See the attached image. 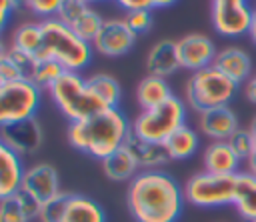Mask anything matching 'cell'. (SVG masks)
<instances>
[{"label":"cell","mask_w":256,"mask_h":222,"mask_svg":"<svg viewBox=\"0 0 256 222\" xmlns=\"http://www.w3.org/2000/svg\"><path fill=\"white\" fill-rule=\"evenodd\" d=\"M238 86L240 84L224 76L220 70L208 66L190 74V78L184 84V100L188 108L200 114L210 108L230 106L232 98L238 92Z\"/></svg>","instance_id":"5"},{"label":"cell","mask_w":256,"mask_h":222,"mask_svg":"<svg viewBox=\"0 0 256 222\" xmlns=\"http://www.w3.org/2000/svg\"><path fill=\"white\" fill-rule=\"evenodd\" d=\"M0 80L2 84H10V82H18V80H24L22 72L18 70V66L10 60V56H2L0 58Z\"/></svg>","instance_id":"36"},{"label":"cell","mask_w":256,"mask_h":222,"mask_svg":"<svg viewBox=\"0 0 256 222\" xmlns=\"http://www.w3.org/2000/svg\"><path fill=\"white\" fill-rule=\"evenodd\" d=\"M10 46H14V48L34 56L36 60H40V54H42V24H40V20L22 22L14 30Z\"/></svg>","instance_id":"25"},{"label":"cell","mask_w":256,"mask_h":222,"mask_svg":"<svg viewBox=\"0 0 256 222\" xmlns=\"http://www.w3.org/2000/svg\"><path fill=\"white\" fill-rule=\"evenodd\" d=\"M100 164H102V172L106 174V178L114 182H130L140 172L138 162L134 160L132 152L126 146H122L120 150L104 158Z\"/></svg>","instance_id":"23"},{"label":"cell","mask_w":256,"mask_h":222,"mask_svg":"<svg viewBox=\"0 0 256 222\" xmlns=\"http://www.w3.org/2000/svg\"><path fill=\"white\" fill-rule=\"evenodd\" d=\"M228 144H230L232 150L240 156L242 162H246V160L254 154V140H252V134H250L248 128H242V126H240V128L232 134V138L228 140Z\"/></svg>","instance_id":"30"},{"label":"cell","mask_w":256,"mask_h":222,"mask_svg":"<svg viewBox=\"0 0 256 222\" xmlns=\"http://www.w3.org/2000/svg\"><path fill=\"white\" fill-rule=\"evenodd\" d=\"M134 42L136 34L124 18H104L98 36L92 40V48L106 58H118L128 54L134 48Z\"/></svg>","instance_id":"10"},{"label":"cell","mask_w":256,"mask_h":222,"mask_svg":"<svg viewBox=\"0 0 256 222\" xmlns=\"http://www.w3.org/2000/svg\"><path fill=\"white\" fill-rule=\"evenodd\" d=\"M0 138L10 150H14L20 158H24V156L36 154L42 148L44 130H42V124L38 122V118L34 116V118L0 128Z\"/></svg>","instance_id":"12"},{"label":"cell","mask_w":256,"mask_h":222,"mask_svg":"<svg viewBox=\"0 0 256 222\" xmlns=\"http://www.w3.org/2000/svg\"><path fill=\"white\" fill-rule=\"evenodd\" d=\"M200 132L212 142H228L232 134L240 128L238 114L230 106L210 108L198 114Z\"/></svg>","instance_id":"14"},{"label":"cell","mask_w":256,"mask_h":222,"mask_svg":"<svg viewBox=\"0 0 256 222\" xmlns=\"http://www.w3.org/2000/svg\"><path fill=\"white\" fill-rule=\"evenodd\" d=\"M42 104V90L30 80L0 86V128L34 118Z\"/></svg>","instance_id":"8"},{"label":"cell","mask_w":256,"mask_h":222,"mask_svg":"<svg viewBox=\"0 0 256 222\" xmlns=\"http://www.w3.org/2000/svg\"><path fill=\"white\" fill-rule=\"evenodd\" d=\"M60 4L62 0H30L28 12L34 14L38 20H48V18H56Z\"/></svg>","instance_id":"34"},{"label":"cell","mask_w":256,"mask_h":222,"mask_svg":"<svg viewBox=\"0 0 256 222\" xmlns=\"http://www.w3.org/2000/svg\"><path fill=\"white\" fill-rule=\"evenodd\" d=\"M6 54H8L10 60L18 66V70H20L22 76H24V80H30L32 68H34V64H36V58L30 56V54H26V52H22V50H18V48H14V46H8V52H6Z\"/></svg>","instance_id":"35"},{"label":"cell","mask_w":256,"mask_h":222,"mask_svg":"<svg viewBox=\"0 0 256 222\" xmlns=\"http://www.w3.org/2000/svg\"><path fill=\"white\" fill-rule=\"evenodd\" d=\"M124 146L132 152L140 170H162V166H166L170 162V156H168L164 144L148 142L144 138H138V136L130 134Z\"/></svg>","instance_id":"18"},{"label":"cell","mask_w":256,"mask_h":222,"mask_svg":"<svg viewBox=\"0 0 256 222\" xmlns=\"http://www.w3.org/2000/svg\"><path fill=\"white\" fill-rule=\"evenodd\" d=\"M122 10L134 12V10H152L154 2L152 0H114Z\"/></svg>","instance_id":"38"},{"label":"cell","mask_w":256,"mask_h":222,"mask_svg":"<svg viewBox=\"0 0 256 222\" xmlns=\"http://www.w3.org/2000/svg\"><path fill=\"white\" fill-rule=\"evenodd\" d=\"M14 196H16V200L20 202L24 214L30 218V222H32V220H38V214H40V206H42V204H40L36 198H32L28 192H24V190H18Z\"/></svg>","instance_id":"37"},{"label":"cell","mask_w":256,"mask_h":222,"mask_svg":"<svg viewBox=\"0 0 256 222\" xmlns=\"http://www.w3.org/2000/svg\"><path fill=\"white\" fill-rule=\"evenodd\" d=\"M236 174L196 172L184 184V200L196 208H222L234 202Z\"/></svg>","instance_id":"7"},{"label":"cell","mask_w":256,"mask_h":222,"mask_svg":"<svg viewBox=\"0 0 256 222\" xmlns=\"http://www.w3.org/2000/svg\"><path fill=\"white\" fill-rule=\"evenodd\" d=\"M88 8H90V2L88 0H62L56 18L60 22H64L66 26H72Z\"/></svg>","instance_id":"31"},{"label":"cell","mask_w":256,"mask_h":222,"mask_svg":"<svg viewBox=\"0 0 256 222\" xmlns=\"http://www.w3.org/2000/svg\"><path fill=\"white\" fill-rule=\"evenodd\" d=\"M68 196H70V192H60L52 200L44 202L40 206L38 222H62V216H64V210L68 204Z\"/></svg>","instance_id":"29"},{"label":"cell","mask_w":256,"mask_h":222,"mask_svg":"<svg viewBox=\"0 0 256 222\" xmlns=\"http://www.w3.org/2000/svg\"><path fill=\"white\" fill-rule=\"evenodd\" d=\"M88 80V86L96 92V96L108 106V108H118L120 98H122V88L118 84V80L112 74H92Z\"/></svg>","instance_id":"26"},{"label":"cell","mask_w":256,"mask_h":222,"mask_svg":"<svg viewBox=\"0 0 256 222\" xmlns=\"http://www.w3.org/2000/svg\"><path fill=\"white\" fill-rule=\"evenodd\" d=\"M242 90H244L246 100H248V102H252V104H256V72H252V74H250V78L244 82Z\"/></svg>","instance_id":"40"},{"label":"cell","mask_w":256,"mask_h":222,"mask_svg":"<svg viewBox=\"0 0 256 222\" xmlns=\"http://www.w3.org/2000/svg\"><path fill=\"white\" fill-rule=\"evenodd\" d=\"M184 202L182 186L164 170H140L128 182L126 204L136 222H176Z\"/></svg>","instance_id":"1"},{"label":"cell","mask_w":256,"mask_h":222,"mask_svg":"<svg viewBox=\"0 0 256 222\" xmlns=\"http://www.w3.org/2000/svg\"><path fill=\"white\" fill-rule=\"evenodd\" d=\"M248 38H250V42H252V44L256 46V6H254V12H252V22H250Z\"/></svg>","instance_id":"41"},{"label":"cell","mask_w":256,"mask_h":222,"mask_svg":"<svg viewBox=\"0 0 256 222\" xmlns=\"http://www.w3.org/2000/svg\"><path fill=\"white\" fill-rule=\"evenodd\" d=\"M154 2V8H168L172 4H176L178 0H152Z\"/></svg>","instance_id":"43"},{"label":"cell","mask_w":256,"mask_h":222,"mask_svg":"<svg viewBox=\"0 0 256 222\" xmlns=\"http://www.w3.org/2000/svg\"><path fill=\"white\" fill-rule=\"evenodd\" d=\"M20 190L28 192L40 204H44V202L52 200L54 196H58L60 192H64L60 188L58 170L52 164H48V162H36L32 166H28L24 170Z\"/></svg>","instance_id":"13"},{"label":"cell","mask_w":256,"mask_h":222,"mask_svg":"<svg viewBox=\"0 0 256 222\" xmlns=\"http://www.w3.org/2000/svg\"><path fill=\"white\" fill-rule=\"evenodd\" d=\"M88 2H98V0H88Z\"/></svg>","instance_id":"47"},{"label":"cell","mask_w":256,"mask_h":222,"mask_svg":"<svg viewBox=\"0 0 256 222\" xmlns=\"http://www.w3.org/2000/svg\"><path fill=\"white\" fill-rule=\"evenodd\" d=\"M252 12L248 0H212V26L228 38L248 34Z\"/></svg>","instance_id":"9"},{"label":"cell","mask_w":256,"mask_h":222,"mask_svg":"<svg viewBox=\"0 0 256 222\" xmlns=\"http://www.w3.org/2000/svg\"><path fill=\"white\" fill-rule=\"evenodd\" d=\"M102 24H104V18L90 6L70 28L82 38V40H86V42H90L92 44V40L98 36V32H100V28H102Z\"/></svg>","instance_id":"28"},{"label":"cell","mask_w":256,"mask_h":222,"mask_svg":"<svg viewBox=\"0 0 256 222\" xmlns=\"http://www.w3.org/2000/svg\"><path fill=\"white\" fill-rule=\"evenodd\" d=\"M172 96L174 94H172V88L166 78L146 74L136 86V102L142 110H152V108L164 104L166 100H170Z\"/></svg>","instance_id":"21"},{"label":"cell","mask_w":256,"mask_h":222,"mask_svg":"<svg viewBox=\"0 0 256 222\" xmlns=\"http://www.w3.org/2000/svg\"><path fill=\"white\" fill-rule=\"evenodd\" d=\"M0 222H30L16 196H8L0 200Z\"/></svg>","instance_id":"32"},{"label":"cell","mask_w":256,"mask_h":222,"mask_svg":"<svg viewBox=\"0 0 256 222\" xmlns=\"http://www.w3.org/2000/svg\"><path fill=\"white\" fill-rule=\"evenodd\" d=\"M24 170L26 168L22 164V158L0 138V200L14 196L20 190Z\"/></svg>","instance_id":"17"},{"label":"cell","mask_w":256,"mask_h":222,"mask_svg":"<svg viewBox=\"0 0 256 222\" xmlns=\"http://www.w3.org/2000/svg\"><path fill=\"white\" fill-rule=\"evenodd\" d=\"M176 52H178V62L180 68L198 72L202 68H208L214 64V58L218 54L212 38L200 32L186 34L176 40Z\"/></svg>","instance_id":"11"},{"label":"cell","mask_w":256,"mask_h":222,"mask_svg":"<svg viewBox=\"0 0 256 222\" xmlns=\"http://www.w3.org/2000/svg\"><path fill=\"white\" fill-rule=\"evenodd\" d=\"M14 12H16V6H14L12 0H0V34L8 26V22H10Z\"/></svg>","instance_id":"39"},{"label":"cell","mask_w":256,"mask_h":222,"mask_svg":"<svg viewBox=\"0 0 256 222\" xmlns=\"http://www.w3.org/2000/svg\"><path fill=\"white\" fill-rule=\"evenodd\" d=\"M12 2H14L16 10H28V2L30 0H12Z\"/></svg>","instance_id":"44"},{"label":"cell","mask_w":256,"mask_h":222,"mask_svg":"<svg viewBox=\"0 0 256 222\" xmlns=\"http://www.w3.org/2000/svg\"><path fill=\"white\" fill-rule=\"evenodd\" d=\"M42 24V54L40 60H56L66 72H80L92 60V44L82 40L70 26L58 18L40 20Z\"/></svg>","instance_id":"3"},{"label":"cell","mask_w":256,"mask_h":222,"mask_svg":"<svg viewBox=\"0 0 256 222\" xmlns=\"http://www.w3.org/2000/svg\"><path fill=\"white\" fill-rule=\"evenodd\" d=\"M144 66H146V74H150V76L168 78V76L176 74L180 70L178 52H176V40L164 38V40L154 42L150 46V50L146 52Z\"/></svg>","instance_id":"15"},{"label":"cell","mask_w":256,"mask_h":222,"mask_svg":"<svg viewBox=\"0 0 256 222\" xmlns=\"http://www.w3.org/2000/svg\"><path fill=\"white\" fill-rule=\"evenodd\" d=\"M248 130H250V134H252V140H254V150H256V116H254V120L250 122Z\"/></svg>","instance_id":"45"},{"label":"cell","mask_w":256,"mask_h":222,"mask_svg":"<svg viewBox=\"0 0 256 222\" xmlns=\"http://www.w3.org/2000/svg\"><path fill=\"white\" fill-rule=\"evenodd\" d=\"M6 52H8V46H6V44H4V40L0 38V58H2V56H6Z\"/></svg>","instance_id":"46"},{"label":"cell","mask_w":256,"mask_h":222,"mask_svg":"<svg viewBox=\"0 0 256 222\" xmlns=\"http://www.w3.org/2000/svg\"><path fill=\"white\" fill-rule=\"evenodd\" d=\"M232 206L236 208L240 218H244L246 222L256 220V176L248 174L246 170H240L236 174Z\"/></svg>","instance_id":"20"},{"label":"cell","mask_w":256,"mask_h":222,"mask_svg":"<svg viewBox=\"0 0 256 222\" xmlns=\"http://www.w3.org/2000/svg\"><path fill=\"white\" fill-rule=\"evenodd\" d=\"M130 134L132 124L120 108H106L86 120L70 122L66 130V138L72 148L100 162L120 150Z\"/></svg>","instance_id":"2"},{"label":"cell","mask_w":256,"mask_h":222,"mask_svg":"<svg viewBox=\"0 0 256 222\" xmlns=\"http://www.w3.org/2000/svg\"><path fill=\"white\" fill-rule=\"evenodd\" d=\"M62 222H106V212L96 200L70 192Z\"/></svg>","instance_id":"22"},{"label":"cell","mask_w":256,"mask_h":222,"mask_svg":"<svg viewBox=\"0 0 256 222\" xmlns=\"http://www.w3.org/2000/svg\"><path fill=\"white\" fill-rule=\"evenodd\" d=\"M202 164L212 174H238L242 160L228 142H210L202 154Z\"/></svg>","instance_id":"19"},{"label":"cell","mask_w":256,"mask_h":222,"mask_svg":"<svg viewBox=\"0 0 256 222\" xmlns=\"http://www.w3.org/2000/svg\"><path fill=\"white\" fill-rule=\"evenodd\" d=\"M198 144H200L198 132L184 124L182 128H178L174 134L168 136V140L164 142V148L170 160H188L198 152Z\"/></svg>","instance_id":"24"},{"label":"cell","mask_w":256,"mask_h":222,"mask_svg":"<svg viewBox=\"0 0 256 222\" xmlns=\"http://www.w3.org/2000/svg\"><path fill=\"white\" fill-rule=\"evenodd\" d=\"M212 66L236 84H244L252 74V58L240 46H224L218 50Z\"/></svg>","instance_id":"16"},{"label":"cell","mask_w":256,"mask_h":222,"mask_svg":"<svg viewBox=\"0 0 256 222\" xmlns=\"http://www.w3.org/2000/svg\"><path fill=\"white\" fill-rule=\"evenodd\" d=\"M48 96L70 122L86 120L108 108L88 86V80L80 76V72H64L48 90Z\"/></svg>","instance_id":"4"},{"label":"cell","mask_w":256,"mask_h":222,"mask_svg":"<svg viewBox=\"0 0 256 222\" xmlns=\"http://www.w3.org/2000/svg\"><path fill=\"white\" fill-rule=\"evenodd\" d=\"M254 222H256V220H254Z\"/></svg>","instance_id":"49"},{"label":"cell","mask_w":256,"mask_h":222,"mask_svg":"<svg viewBox=\"0 0 256 222\" xmlns=\"http://www.w3.org/2000/svg\"><path fill=\"white\" fill-rule=\"evenodd\" d=\"M64 72L66 70L56 60H48V58L36 60V64L32 68V74H30V82L44 92V90H50Z\"/></svg>","instance_id":"27"},{"label":"cell","mask_w":256,"mask_h":222,"mask_svg":"<svg viewBox=\"0 0 256 222\" xmlns=\"http://www.w3.org/2000/svg\"><path fill=\"white\" fill-rule=\"evenodd\" d=\"M246 172L252 174V176H256V150H254V154L246 160Z\"/></svg>","instance_id":"42"},{"label":"cell","mask_w":256,"mask_h":222,"mask_svg":"<svg viewBox=\"0 0 256 222\" xmlns=\"http://www.w3.org/2000/svg\"><path fill=\"white\" fill-rule=\"evenodd\" d=\"M0 86H2V80H0Z\"/></svg>","instance_id":"48"},{"label":"cell","mask_w":256,"mask_h":222,"mask_svg":"<svg viewBox=\"0 0 256 222\" xmlns=\"http://www.w3.org/2000/svg\"><path fill=\"white\" fill-rule=\"evenodd\" d=\"M186 124V102L178 96H172L164 104L142 110L132 122V134L148 142L164 144L170 134Z\"/></svg>","instance_id":"6"},{"label":"cell","mask_w":256,"mask_h":222,"mask_svg":"<svg viewBox=\"0 0 256 222\" xmlns=\"http://www.w3.org/2000/svg\"><path fill=\"white\" fill-rule=\"evenodd\" d=\"M126 24L132 28V32L138 34H146L152 28V10H134V12H126L124 16Z\"/></svg>","instance_id":"33"}]
</instances>
